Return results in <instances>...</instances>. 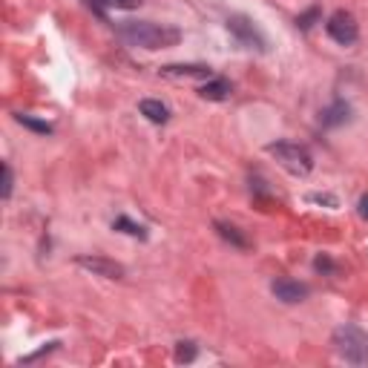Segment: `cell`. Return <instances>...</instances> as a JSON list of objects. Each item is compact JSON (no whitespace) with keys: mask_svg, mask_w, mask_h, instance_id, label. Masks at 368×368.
Here are the masks:
<instances>
[{"mask_svg":"<svg viewBox=\"0 0 368 368\" xmlns=\"http://www.w3.org/2000/svg\"><path fill=\"white\" fill-rule=\"evenodd\" d=\"M118 35L129 46L141 49H170L181 41V32L170 23H153V20H127L118 26Z\"/></svg>","mask_w":368,"mask_h":368,"instance_id":"obj_1","label":"cell"},{"mask_svg":"<svg viewBox=\"0 0 368 368\" xmlns=\"http://www.w3.org/2000/svg\"><path fill=\"white\" fill-rule=\"evenodd\" d=\"M334 351L343 357L346 362L354 365H365L368 362V334L357 325H339L334 331Z\"/></svg>","mask_w":368,"mask_h":368,"instance_id":"obj_2","label":"cell"},{"mask_svg":"<svg viewBox=\"0 0 368 368\" xmlns=\"http://www.w3.org/2000/svg\"><path fill=\"white\" fill-rule=\"evenodd\" d=\"M268 153L279 162V167H285L291 176H308L313 170V159L311 153L299 144H291V141H276V144H268Z\"/></svg>","mask_w":368,"mask_h":368,"instance_id":"obj_3","label":"cell"},{"mask_svg":"<svg viewBox=\"0 0 368 368\" xmlns=\"http://www.w3.org/2000/svg\"><path fill=\"white\" fill-rule=\"evenodd\" d=\"M227 32H233V38L239 41L242 46H248V49H259V52H265V49H268L265 35H262V32L256 29V23H253L250 17H245V15H233V17H227Z\"/></svg>","mask_w":368,"mask_h":368,"instance_id":"obj_4","label":"cell"},{"mask_svg":"<svg viewBox=\"0 0 368 368\" xmlns=\"http://www.w3.org/2000/svg\"><path fill=\"white\" fill-rule=\"evenodd\" d=\"M325 29H328V35H331V41H337L339 46H351V43H357V38H360V26H357V17L351 15V12H334L331 17H328V23H325Z\"/></svg>","mask_w":368,"mask_h":368,"instance_id":"obj_5","label":"cell"},{"mask_svg":"<svg viewBox=\"0 0 368 368\" xmlns=\"http://www.w3.org/2000/svg\"><path fill=\"white\" fill-rule=\"evenodd\" d=\"M78 265L92 271L95 276H104V279H121L124 276V265H118V262H113L107 256H78Z\"/></svg>","mask_w":368,"mask_h":368,"instance_id":"obj_6","label":"cell"},{"mask_svg":"<svg viewBox=\"0 0 368 368\" xmlns=\"http://www.w3.org/2000/svg\"><path fill=\"white\" fill-rule=\"evenodd\" d=\"M271 291H274L276 299H282L288 305H297V302H302L308 297V288L299 285V282H294V279H274L271 282Z\"/></svg>","mask_w":368,"mask_h":368,"instance_id":"obj_7","label":"cell"},{"mask_svg":"<svg viewBox=\"0 0 368 368\" xmlns=\"http://www.w3.org/2000/svg\"><path fill=\"white\" fill-rule=\"evenodd\" d=\"M162 78H213L210 66L204 64H167L159 69Z\"/></svg>","mask_w":368,"mask_h":368,"instance_id":"obj_8","label":"cell"},{"mask_svg":"<svg viewBox=\"0 0 368 368\" xmlns=\"http://www.w3.org/2000/svg\"><path fill=\"white\" fill-rule=\"evenodd\" d=\"M199 95L204 101H227L233 95V87L227 78H207V84L199 87Z\"/></svg>","mask_w":368,"mask_h":368,"instance_id":"obj_9","label":"cell"},{"mask_svg":"<svg viewBox=\"0 0 368 368\" xmlns=\"http://www.w3.org/2000/svg\"><path fill=\"white\" fill-rule=\"evenodd\" d=\"M139 110H141V115H144L147 121H153V124H167V121H170L167 104L155 101V98H144V101L139 104Z\"/></svg>","mask_w":368,"mask_h":368,"instance_id":"obj_10","label":"cell"},{"mask_svg":"<svg viewBox=\"0 0 368 368\" xmlns=\"http://www.w3.org/2000/svg\"><path fill=\"white\" fill-rule=\"evenodd\" d=\"M348 118H351V107H348L346 101L331 104V107H328V110H323V115H320L323 127H343Z\"/></svg>","mask_w":368,"mask_h":368,"instance_id":"obj_11","label":"cell"},{"mask_svg":"<svg viewBox=\"0 0 368 368\" xmlns=\"http://www.w3.org/2000/svg\"><path fill=\"white\" fill-rule=\"evenodd\" d=\"M216 233L222 236L225 242H230V245H236V248H248V239L239 233V227H233V225H227V222H216Z\"/></svg>","mask_w":368,"mask_h":368,"instance_id":"obj_12","label":"cell"},{"mask_svg":"<svg viewBox=\"0 0 368 368\" xmlns=\"http://www.w3.org/2000/svg\"><path fill=\"white\" fill-rule=\"evenodd\" d=\"M87 3L104 15V6H110V9H139L141 6V0H87Z\"/></svg>","mask_w":368,"mask_h":368,"instance_id":"obj_13","label":"cell"},{"mask_svg":"<svg viewBox=\"0 0 368 368\" xmlns=\"http://www.w3.org/2000/svg\"><path fill=\"white\" fill-rule=\"evenodd\" d=\"M15 118H17V124H23L26 129H32V133L52 136V127H49L46 121H38V118H32V115H15Z\"/></svg>","mask_w":368,"mask_h":368,"instance_id":"obj_14","label":"cell"},{"mask_svg":"<svg viewBox=\"0 0 368 368\" xmlns=\"http://www.w3.org/2000/svg\"><path fill=\"white\" fill-rule=\"evenodd\" d=\"M113 227L121 230V233H129V236H139V239H147V230H144L141 225H136V222H129L127 216H118Z\"/></svg>","mask_w":368,"mask_h":368,"instance_id":"obj_15","label":"cell"},{"mask_svg":"<svg viewBox=\"0 0 368 368\" xmlns=\"http://www.w3.org/2000/svg\"><path fill=\"white\" fill-rule=\"evenodd\" d=\"M317 20H320V6H311L305 15L297 17V26H299V29H311V26L317 23Z\"/></svg>","mask_w":368,"mask_h":368,"instance_id":"obj_16","label":"cell"},{"mask_svg":"<svg viewBox=\"0 0 368 368\" xmlns=\"http://www.w3.org/2000/svg\"><path fill=\"white\" fill-rule=\"evenodd\" d=\"M176 360H178V362H193V360H196V346H193V343H178Z\"/></svg>","mask_w":368,"mask_h":368,"instance_id":"obj_17","label":"cell"},{"mask_svg":"<svg viewBox=\"0 0 368 368\" xmlns=\"http://www.w3.org/2000/svg\"><path fill=\"white\" fill-rule=\"evenodd\" d=\"M12 170H9V164H3V190H0V196H3V199H9L12 196Z\"/></svg>","mask_w":368,"mask_h":368,"instance_id":"obj_18","label":"cell"},{"mask_svg":"<svg viewBox=\"0 0 368 368\" xmlns=\"http://www.w3.org/2000/svg\"><path fill=\"white\" fill-rule=\"evenodd\" d=\"M313 268L323 271V274H334V262L328 256H317V259H313Z\"/></svg>","mask_w":368,"mask_h":368,"instance_id":"obj_19","label":"cell"},{"mask_svg":"<svg viewBox=\"0 0 368 368\" xmlns=\"http://www.w3.org/2000/svg\"><path fill=\"white\" fill-rule=\"evenodd\" d=\"M308 201H320V204L337 207V199H334V196H320V193H313V196H308Z\"/></svg>","mask_w":368,"mask_h":368,"instance_id":"obj_20","label":"cell"},{"mask_svg":"<svg viewBox=\"0 0 368 368\" xmlns=\"http://www.w3.org/2000/svg\"><path fill=\"white\" fill-rule=\"evenodd\" d=\"M357 210H360V216H362V219L368 222V196H362V199H360V204H357Z\"/></svg>","mask_w":368,"mask_h":368,"instance_id":"obj_21","label":"cell"}]
</instances>
